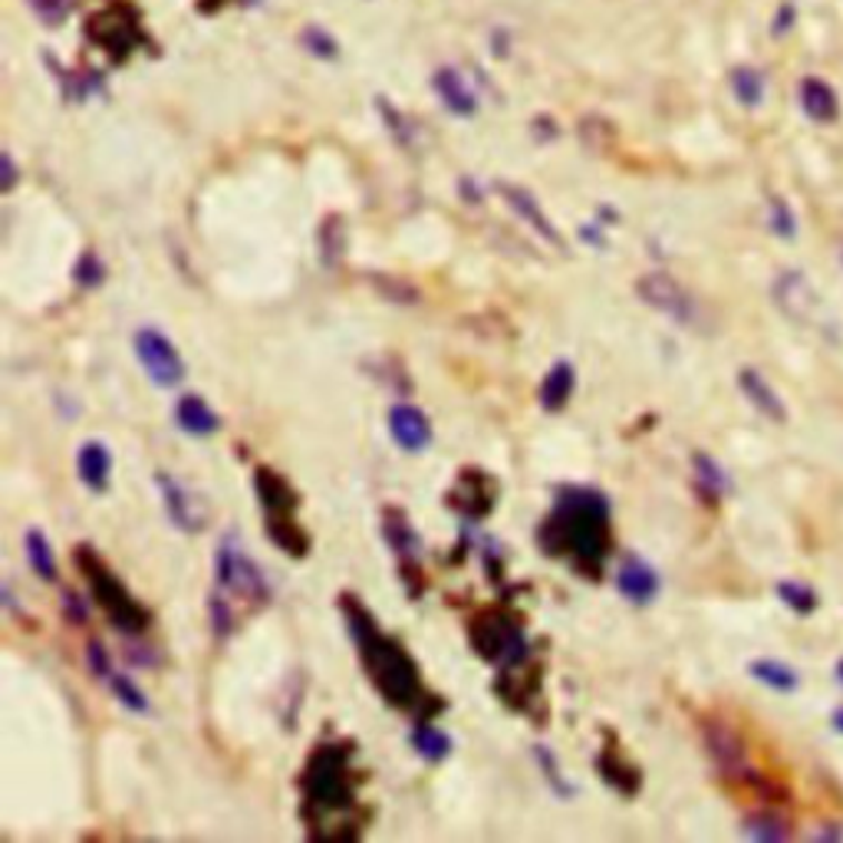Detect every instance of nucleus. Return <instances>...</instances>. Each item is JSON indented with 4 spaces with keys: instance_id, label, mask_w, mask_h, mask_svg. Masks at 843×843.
Wrapping results in <instances>:
<instances>
[{
    "instance_id": "f03ea898",
    "label": "nucleus",
    "mask_w": 843,
    "mask_h": 843,
    "mask_svg": "<svg viewBox=\"0 0 843 843\" xmlns=\"http://www.w3.org/2000/svg\"><path fill=\"white\" fill-rule=\"evenodd\" d=\"M136 357L142 363L145 375L159 385V389H175L185 379V360L175 350V343L169 340V333H162L159 327H139L132 337Z\"/></svg>"
},
{
    "instance_id": "9d476101",
    "label": "nucleus",
    "mask_w": 843,
    "mask_h": 843,
    "mask_svg": "<svg viewBox=\"0 0 843 843\" xmlns=\"http://www.w3.org/2000/svg\"><path fill=\"white\" fill-rule=\"evenodd\" d=\"M175 422H179L182 432L194 435V439H208V435H214L221 429L218 412L198 392L179 395V402H175Z\"/></svg>"
},
{
    "instance_id": "f257e3e1",
    "label": "nucleus",
    "mask_w": 843,
    "mask_h": 843,
    "mask_svg": "<svg viewBox=\"0 0 843 843\" xmlns=\"http://www.w3.org/2000/svg\"><path fill=\"white\" fill-rule=\"evenodd\" d=\"M271 600L268 573L258 561L234 541L224 538L214 554V590L208 596V620L218 640L231 636L238 626V603L244 606H264Z\"/></svg>"
},
{
    "instance_id": "c85d7f7f",
    "label": "nucleus",
    "mask_w": 843,
    "mask_h": 843,
    "mask_svg": "<svg viewBox=\"0 0 843 843\" xmlns=\"http://www.w3.org/2000/svg\"><path fill=\"white\" fill-rule=\"evenodd\" d=\"M834 729H837V732H843V709L837 712V715H834Z\"/></svg>"
},
{
    "instance_id": "c756f323",
    "label": "nucleus",
    "mask_w": 843,
    "mask_h": 843,
    "mask_svg": "<svg viewBox=\"0 0 843 843\" xmlns=\"http://www.w3.org/2000/svg\"><path fill=\"white\" fill-rule=\"evenodd\" d=\"M837 675H841V682H843V662H841V665H837Z\"/></svg>"
},
{
    "instance_id": "cd10ccee",
    "label": "nucleus",
    "mask_w": 843,
    "mask_h": 843,
    "mask_svg": "<svg viewBox=\"0 0 843 843\" xmlns=\"http://www.w3.org/2000/svg\"><path fill=\"white\" fill-rule=\"evenodd\" d=\"M17 182V169H13V159L10 155H3V191H10Z\"/></svg>"
},
{
    "instance_id": "a878e982",
    "label": "nucleus",
    "mask_w": 843,
    "mask_h": 843,
    "mask_svg": "<svg viewBox=\"0 0 843 843\" xmlns=\"http://www.w3.org/2000/svg\"><path fill=\"white\" fill-rule=\"evenodd\" d=\"M771 224H774V231L781 234V238H794V218H791V211L777 201L774 204V218H771Z\"/></svg>"
},
{
    "instance_id": "0eeeda50",
    "label": "nucleus",
    "mask_w": 843,
    "mask_h": 843,
    "mask_svg": "<svg viewBox=\"0 0 843 843\" xmlns=\"http://www.w3.org/2000/svg\"><path fill=\"white\" fill-rule=\"evenodd\" d=\"M659 586L662 583H659L656 570L643 558H636V554H630L626 561L620 563V570H616V590L630 603H636V606H650L659 596Z\"/></svg>"
},
{
    "instance_id": "39448f33",
    "label": "nucleus",
    "mask_w": 843,
    "mask_h": 843,
    "mask_svg": "<svg viewBox=\"0 0 843 843\" xmlns=\"http://www.w3.org/2000/svg\"><path fill=\"white\" fill-rule=\"evenodd\" d=\"M774 300L797 323H807V327H821L824 323V307H821L817 290L797 271H787V274H781L774 281Z\"/></svg>"
},
{
    "instance_id": "5701e85b",
    "label": "nucleus",
    "mask_w": 843,
    "mask_h": 843,
    "mask_svg": "<svg viewBox=\"0 0 843 843\" xmlns=\"http://www.w3.org/2000/svg\"><path fill=\"white\" fill-rule=\"evenodd\" d=\"M385 531H389V541H392V548H395L399 558H419V554H422V544H419L412 524H405L402 514H399V524H392V528H385Z\"/></svg>"
},
{
    "instance_id": "4468645a",
    "label": "nucleus",
    "mask_w": 843,
    "mask_h": 843,
    "mask_svg": "<svg viewBox=\"0 0 843 843\" xmlns=\"http://www.w3.org/2000/svg\"><path fill=\"white\" fill-rule=\"evenodd\" d=\"M573 385H576L573 367H570L566 360L554 363L551 373L544 375V382H541V405H544L548 412H561L563 405L570 402V395H573Z\"/></svg>"
},
{
    "instance_id": "6ab92c4d",
    "label": "nucleus",
    "mask_w": 843,
    "mask_h": 843,
    "mask_svg": "<svg viewBox=\"0 0 843 843\" xmlns=\"http://www.w3.org/2000/svg\"><path fill=\"white\" fill-rule=\"evenodd\" d=\"M412 749L419 751L425 761H445L449 757V751H452V739L445 735V732H439V729H432V725H422V729H415L412 732Z\"/></svg>"
},
{
    "instance_id": "dca6fc26",
    "label": "nucleus",
    "mask_w": 843,
    "mask_h": 843,
    "mask_svg": "<svg viewBox=\"0 0 843 843\" xmlns=\"http://www.w3.org/2000/svg\"><path fill=\"white\" fill-rule=\"evenodd\" d=\"M23 551H27V563L33 566V573L47 583L57 580V558H53V544L43 538V531H27L23 534Z\"/></svg>"
},
{
    "instance_id": "f8f14e48",
    "label": "nucleus",
    "mask_w": 843,
    "mask_h": 843,
    "mask_svg": "<svg viewBox=\"0 0 843 843\" xmlns=\"http://www.w3.org/2000/svg\"><path fill=\"white\" fill-rule=\"evenodd\" d=\"M435 93L445 102V109H452L455 116H474L478 112V93L471 90V83L452 67L435 73Z\"/></svg>"
},
{
    "instance_id": "9b49d317",
    "label": "nucleus",
    "mask_w": 843,
    "mask_h": 843,
    "mask_svg": "<svg viewBox=\"0 0 843 843\" xmlns=\"http://www.w3.org/2000/svg\"><path fill=\"white\" fill-rule=\"evenodd\" d=\"M77 471H80V481L93 491V494H102L109 488V478H112V455H109V445L102 442H83L80 452H77Z\"/></svg>"
},
{
    "instance_id": "aec40b11",
    "label": "nucleus",
    "mask_w": 843,
    "mask_h": 843,
    "mask_svg": "<svg viewBox=\"0 0 843 843\" xmlns=\"http://www.w3.org/2000/svg\"><path fill=\"white\" fill-rule=\"evenodd\" d=\"M692 465H695V474H699V484L715 498V494H722V491H729V478H725V471L719 469V462L715 459H709V455H695L692 459Z\"/></svg>"
},
{
    "instance_id": "4be33fe9",
    "label": "nucleus",
    "mask_w": 843,
    "mask_h": 843,
    "mask_svg": "<svg viewBox=\"0 0 843 843\" xmlns=\"http://www.w3.org/2000/svg\"><path fill=\"white\" fill-rule=\"evenodd\" d=\"M538 754V764H541V771H544V777H548V784L561 794V797H570L573 794V784L566 781V774L561 771V764H558V754L551 749H544V745H538L534 749Z\"/></svg>"
},
{
    "instance_id": "f3484780",
    "label": "nucleus",
    "mask_w": 843,
    "mask_h": 843,
    "mask_svg": "<svg viewBox=\"0 0 843 843\" xmlns=\"http://www.w3.org/2000/svg\"><path fill=\"white\" fill-rule=\"evenodd\" d=\"M99 679L109 685V692H112V695H116V699H119L129 712H139V715H145V712H149V699H145V692H142V689H139V685H136L126 672H119L116 665H109Z\"/></svg>"
},
{
    "instance_id": "ddd939ff",
    "label": "nucleus",
    "mask_w": 843,
    "mask_h": 843,
    "mask_svg": "<svg viewBox=\"0 0 843 843\" xmlns=\"http://www.w3.org/2000/svg\"><path fill=\"white\" fill-rule=\"evenodd\" d=\"M797 96H801V109H804L814 122H834V119L841 116V99L834 93V87L824 83V80H817V77L801 80Z\"/></svg>"
},
{
    "instance_id": "412c9836",
    "label": "nucleus",
    "mask_w": 843,
    "mask_h": 843,
    "mask_svg": "<svg viewBox=\"0 0 843 843\" xmlns=\"http://www.w3.org/2000/svg\"><path fill=\"white\" fill-rule=\"evenodd\" d=\"M732 90H735V96H739L745 106H757V102H761V96H764V80H761V73H757V70L742 67V70H735V73H732Z\"/></svg>"
},
{
    "instance_id": "20e7f679",
    "label": "nucleus",
    "mask_w": 843,
    "mask_h": 843,
    "mask_svg": "<svg viewBox=\"0 0 843 843\" xmlns=\"http://www.w3.org/2000/svg\"><path fill=\"white\" fill-rule=\"evenodd\" d=\"M155 488L162 494V508H165L169 521L179 531H188V534L204 531V524H208V504L201 501V494H194L172 471H155Z\"/></svg>"
},
{
    "instance_id": "b1692460",
    "label": "nucleus",
    "mask_w": 843,
    "mask_h": 843,
    "mask_svg": "<svg viewBox=\"0 0 843 843\" xmlns=\"http://www.w3.org/2000/svg\"><path fill=\"white\" fill-rule=\"evenodd\" d=\"M777 596H781L791 610H797V613L814 610V593H811L807 586H801V583H781V586H777Z\"/></svg>"
},
{
    "instance_id": "a211bd4d",
    "label": "nucleus",
    "mask_w": 843,
    "mask_h": 843,
    "mask_svg": "<svg viewBox=\"0 0 843 843\" xmlns=\"http://www.w3.org/2000/svg\"><path fill=\"white\" fill-rule=\"evenodd\" d=\"M749 672L767 689H777V692H794L797 689V672L791 665L777 662V659H757V662H751Z\"/></svg>"
},
{
    "instance_id": "423d86ee",
    "label": "nucleus",
    "mask_w": 843,
    "mask_h": 843,
    "mask_svg": "<svg viewBox=\"0 0 843 843\" xmlns=\"http://www.w3.org/2000/svg\"><path fill=\"white\" fill-rule=\"evenodd\" d=\"M389 435L402 452H425L432 445V422L422 409L409 402H395L389 409Z\"/></svg>"
},
{
    "instance_id": "393cba45",
    "label": "nucleus",
    "mask_w": 843,
    "mask_h": 843,
    "mask_svg": "<svg viewBox=\"0 0 843 843\" xmlns=\"http://www.w3.org/2000/svg\"><path fill=\"white\" fill-rule=\"evenodd\" d=\"M80 287H99V281L106 278V268H102V261L96 258L93 251H87L80 261H77V274H73Z\"/></svg>"
},
{
    "instance_id": "7ed1b4c3",
    "label": "nucleus",
    "mask_w": 843,
    "mask_h": 843,
    "mask_svg": "<svg viewBox=\"0 0 843 843\" xmlns=\"http://www.w3.org/2000/svg\"><path fill=\"white\" fill-rule=\"evenodd\" d=\"M636 293H640V300H646L653 310H659L669 320H675L679 327H699V317H702L699 303L675 278H669L662 271H653V274L640 278Z\"/></svg>"
},
{
    "instance_id": "bb28decb",
    "label": "nucleus",
    "mask_w": 843,
    "mask_h": 843,
    "mask_svg": "<svg viewBox=\"0 0 843 843\" xmlns=\"http://www.w3.org/2000/svg\"><path fill=\"white\" fill-rule=\"evenodd\" d=\"M33 3H37V10H40L47 20H60L63 10H67V0H33Z\"/></svg>"
},
{
    "instance_id": "1a4fd4ad",
    "label": "nucleus",
    "mask_w": 843,
    "mask_h": 843,
    "mask_svg": "<svg viewBox=\"0 0 843 843\" xmlns=\"http://www.w3.org/2000/svg\"><path fill=\"white\" fill-rule=\"evenodd\" d=\"M739 385H742L745 399H749L751 405H754L764 419H771V422H787V405H784V399L777 395V389H774L764 375L757 373V370L745 367V370L739 373Z\"/></svg>"
},
{
    "instance_id": "6e6552de",
    "label": "nucleus",
    "mask_w": 843,
    "mask_h": 843,
    "mask_svg": "<svg viewBox=\"0 0 843 843\" xmlns=\"http://www.w3.org/2000/svg\"><path fill=\"white\" fill-rule=\"evenodd\" d=\"M501 194H504V201L511 204V211L521 218V221H528L548 244H554V248H563V238L561 231L551 224V218L544 214V208L538 204V198L531 194V191H524V188L518 185H501Z\"/></svg>"
},
{
    "instance_id": "2eb2a0df",
    "label": "nucleus",
    "mask_w": 843,
    "mask_h": 843,
    "mask_svg": "<svg viewBox=\"0 0 843 843\" xmlns=\"http://www.w3.org/2000/svg\"><path fill=\"white\" fill-rule=\"evenodd\" d=\"M709 751H712V757L719 761L722 771H739L745 764L742 739L732 729H725V725H712L709 729Z\"/></svg>"
}]
</instances>
